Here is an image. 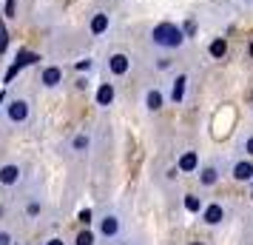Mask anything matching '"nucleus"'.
I'll use <instances>...</instances> for the list:
<instances>
[{"label": "nucleus", "instance_id": "f257e3e1", "mask_svg": "<svg viewBox=\"0 0 253 245\" xmlns=\"http://www.w3.org/2000/svg\"><path fill=\"white\" fill-rule=\"evenodd\" d=\"M35 120V103L29 94H12L0 105V126L6 131H20Z\"/></svg>", "mask_w": 253, "mask_h": 245}, {"label": "nucleus", "instance_id": "f03ea898", "mask_svg": "<svg viewBox=\"0 0 253 245\" xmlns=\"http://www.w3.org/2000/svg\"><path fill=\"white\" fill-rule=\"evenodd\" d=\"M97 234H100V240L105 243H117V240H123V231H126V217H123V211L114 208V205H105L103 211H97Z\"/></svg>", "mask_w": 253, "mask_h": 245}, {"label": "nucleus", "instance_id": "7ed1b4c3", "mask_svg": "<svg viewBox=\"0 0 253 245\" xmlns=\"http://www.w3.org/2000/svg\"><path fill=\"white\" fill-rule=\"evenodd\" d=\"M185 40H188L185 29H179V26L171 23V20H162V23H157L154 29H151V43H154L157 49H165V51L182 49Z\"/></svg>", "mask_w": 253, "mask_h": 245}, {"label": "nucleus", "instance_id": "20e7f679", "mask_svg": "<svg viewBox=\"0 0 253 245\" xmlns=\"http://www.w3.org/2000/svg\"><path fill=\"white\" fill-rule=\"evenodd\" d=\"M228 168H230V157H213V160H208L205 165H199V186L213 188L222 177L228 174Z\"/></svg>", "mask_w": 253, "mask_h": 245}, {"label": "nucleus", "instance_id": "39448f33", "mask_svg": "<svg viewBox=\"0 0 253 245\" xmlns=\"http://www.w3.org/2000/svg\"><path fill=\"white\" fill-rule=\"evenodd\" d=\"M23 165L20 163H3L0 165V188L3 191H14V188H20L23 186Z\"/></svg>", "mask_w": 253, "mask_h": 245}, {"label": "nucleus", "instance_id": "423d86ee", "mask_svg": "<svg viewBox=\"0 0 253 245\" xmlns=\"http://www.w3.org/2000/svg\"><path fill=\"white\" fill-rule=\"evenodd\" d=\"M228 174L233 183H253V157H233L230 160V168Z\"/></svg>", "mask_w": 253, "mask_h": 245}, {"label": "nucleus", "instance_id": "0eeeda50", "mask_svg": "<svg viewBox=\"0 0 253 245\" xmlns=\"http://www.w3.org/2000/svg\"><path fill=\"white\" fill-rule=\"evenodd\" d=\"M105 71L111 77H126L128 71H131V57H128L126 51H111L105 57Z\"/></svg>", "mask_w": 253, "mask_h": 245}, {"label": "nucleus", "instance_id": "6e6552de", "mask_svg": "<svg viewBox=\"0 0 253 245\" xmlns=\"http://www.w3.org/2000/svg\"><path fill=\"white\" fill-rule=\"evenodd\" d=\"M63 66H54V63H48V66H43L40 69V74H37V80H40V86L43 89H48V92H54V89H60L63 86Z\"/></svg>", "mask_w": 253, "mask_h": 245}, {"label": "nucleus", "instance_id": "1a4fd4ad", "mask_svg": "<svg viewBox=\"0 0 253 245\" xmlns=\"http://www.w3.org/2000/svg\"><path fill=\"white\" fill-rule=\"evenodd\" d=\"M199 217H202V225H208V228H216V225H222V222H225V205H222V202H208Z\"/></svg>", "mask_w": 253, "mask_h": 245}, {"label": "nucleus", "instance_id": "9d476101", "mask_svg": "<svg viewBox=\"0 0 253 245\" xmlns=\"http://www.w3.org/2000/svg\"><path fill=\"white\" fill-rule=\"evenodd\" d=\"M108 29H111V14L105 12V9H97L88 17V32H91V37H103Z\"/></svg>", "mask_w": 253, "mask_h": 245}, {"label": "nucleus", "instance_id": "9b49d317", "mask_svg": "<svg viewBox=\"0 0 253 245\" xmlns=\"http://www.w3.org/2000/svg\"><path fill=\"white\" fill-rule=\"evenodd\" d=\"M188 86H191V77H188L185 71L173 77V80H171V94H168V97H171V103L182 105L185 100H188Z\"/></svg>", "mask_w": 253, "mask_h": 245}, {"label": "nucleus", "instance_id": "f8f14e48", "mask_svg": "<svg viewBox=\"0 0 253 245\" xmlns=\"http://www.w3.org/2000/svg\"><path fill=\"white\" fill-rule=\"evenodd\" d=\"M142 105H145V111H148V114H157V111H162V105H165V92H162L160 86H151V89H145Z\"/></svg>", "mask_w": 253, "mask_h": 245}, {"label": "nucleus", "instance_id": "ddd939ff", "mask_svg": "<svg viewBox=\"0 0 253 245\" xmlns=\"http://www.w3.org/2000/svg\"><path fill=\"white\" fill-rule=\"evenodd\" d=\"M43 211H46V202H43V197H40V194H29V197H26L23 217L29 222H37L40 217H43Z\"/></svg>", "mask_w": 253, "mask_h": 245}, {"label": "nucleus", "instance_id": "4468645a", "mask_svg": "<svg viewBox=\"0 0 253 245\" xmlns=\"http://www.w3.org/2000/svg\"><path fill=\"white\" fill-rule=\"evenodd\" d=\"M94 100H97V105L100 108H111L117 100V89H114V83H108L103 80L100 86H97V94H94Z\"/></svg>", "mask_w": 253, "mask_h": 245}, {"label": "nucleus", "instance_id": "2eb2a0df", "mask_svg": "<svg viewBox=\"0 0 253 245\" xmlns=\"http://www.w3.org/2000/svg\"><path fill=\"white\" fill-rule=\"evenodd\" d=\"M69 151L74 154V157H85V154L91 151V134H88V131H77L69 143Z\"/></svg>", "mask_w": 253, "mask_h": 245}, {"label": "nucleus", "instance_id": "dca6fc26", "mask_svg": "<svg viewBox=\"0 0 253 245\" xmlns=\"http://www.w3.org/2000/svg\"><path fill=\"white\" fill-rule=\"evenodd\" d=\"M176 168H179V174H194V171H199V154L194 148L182 151L179 160H176Z\"/></svg>", "mask_w": 253, "mask_h": 245}, {"label": "nucleus", "instance_id": "f3484780", "mask_svg": "<svg viewBox=\"0 0 253 245\" xmlns=\"http://www.w3.org/2000/svg\"><path fill=\"white\" fill-rule=\"evenodd\" d=\"M236 151L245 154V157H253V129H245L236 140Z\"/></svg>", "mask_w": 253, "mask_h": 245}, {"label": "nucleus", "instance_id": "a211bd4d", "mask_svg": "<svg viewBox=\"0 0 253 245\" xmlns=\"http://www.w3.org/2000/svg\"><path fill=\"white\" fill-rule=\"evenodd\" d=\"M208 54H211V60L225 57V54H228V37H213L211 46H208Z\"/></svg>", "mask_w": 253, "mask_h": 245}, {"label": "nucleus", "instance_id": "6ab92c4d", "mask_svg": "<svg viewBox=\"0 0 253 245\" xmlns=\"http://www.w3.org/2000/svg\"><path fill=\"white\" fill-rule=\"evenodd\" d=\"M97 237H100V234L91 231V228L85 225V228H83L77 237H74V245H97Z\"/></svg>", "mask_w": 253, "mask_h": 245}, {"label": "nucleus", "instance_id": "aec40b11", "mask_svg": "<svg viewBox=\"0 0 253 245\" xmlns=\"http://www.w3.org/2000/svg\"><path fill=\"white\" fill-rule=\"evenodd\" d=\"M182 205H185V211H188V214H202V208H205V205H202V199L196 197V194H185Z\"/></svg>", "mask_w": 253, "mask_h": 245}, {"label": "nucleus", "instance_id": "412c9836", "mask_svg": "<svg viewBox=\"0 0 253 245\" xmlns=\"http://www.w3.org/2000/svg\"><path fill=\"white\" fill-rule=\"evenodd\" d=\"M17 243V237H14L12 228H6V225H0V245H14Z\"/></svg>", "mask_w": 253, "mask_h": 245}, {"label": "nucleus", "instance_id": "4be33fe9", "mask_svg": "<svg viewBox=\"0 0 253 245\" xmlns=\"http://www.w3.org/2000/svg\"><path fill=\"white\" fill-rule=\"evenodd\" d=\"M6 49H9V29H6L3 17H0V54H6Z\"/></svg>", "mask_w": 253, "mask_h": 245}, {"label": "nucleus", "instance_id": "5701e85b", "mask_svg": "<svg viewBox=\"0 0 253 245\" xmlns=\"http://www.w3.org/2000/svg\"><path fill=\"white\" fill-rule=\"evenodd\" d=\"M6 20H14L17 17V0H6V12H3Z\"/></svg>", "mask_w": 253, "mask_h": 245}, {"label": "nucleus", "instance_id": "b1692460", "mask_svg": "<svg viewBox=\"0 0 253 245\" xmlns=\"http://www.w3.org/2000/svg\"><path fill=\"white\" fill-rule=\"evenodd\" d=\"M154 66H157V71H168L173 66V57H157V63H154Z\"/></svg>", "mask_w": 253, "mask_h": 245}, {"label": "nucleus", "instance_id": "393cba45", "mask_svg": "<svg viewBox=\"0 0 253 245\" xmlns=\"http://www.w3.org/2000/svg\"><path fill=\"white\" fill-rule=\"evenodd\" d=\"M94 217H97V214H94L91 208H83V211H80V222H83V225H91Z\"/></svg>", "mask_w": 253, "mask_h": 245}, {"label": "nucleus", "instance_id": "a878e982", "mask_svg": "<svg viewBox=\"0 0 253 245\" xmlns=\"http://www.w3.org/2000/svg\"><path fill=\"white\" fill-rule=\"evenodd\" d=\"M43 245H69V243H66L63 237H48V240H46Z\"/></svg>", "mask_w": 253, "mask_h": 245}, {"label": "nucleus", "instance_id": "bb28decb", "mask_svg": "<svg viewBox=\"0 0 253 245\" xmlns=\"http://www.w3.org/2000/svg\"><path fill=\"white\" fill-rule=\"evenodd\" d=\"M88 69H94L91 60H80V63H77V71H88Z\"/></svg>", "mask_w": 253, "mask_h": 245}, {"label": "nucleus", "instance_id": "cd10ccee", "mask_svg": "<svg viewBox=\"0 0 253 245\" xmlns=\"http://www.w3.org/2000/svg\"><path fill=\"white\" fill-rule=\"evenodd\" d=\"M114 245H145V243H137V240H117Z\"/></svg>", "mask_w": 253, "mask_h": 245}, {"label": "nucleus", "instance_id": "c85d7f7f", "mask_svg": "<svg viewBox=\"0 0 253 245\" xmlns=\"http://www.w3.org/2000/svg\"><path fill=\"white\" fill-rule=\"evenodd\" d=\"M77 89H80V92L83 89H88V80H85V77H77Z\"/></svg>", "mask_w": 253, "mask_h": 245}, {"label": "nucleus", "instance_id": "c756f323", "mask_svg": "<svg viewBox=\"0 0 253 245\" xmlns=\"http://www.w3.org/2000/svg\"><path fill=\"white\" fill-rule=\"evenodd\" d=\"M248 57L253 60V40H251V43H248Z\"/></svg>", "mask_w": 253, "mask_h": 245}, {"label": "nucleus", "instance_id": "7c9ffc66", "mask_svg": "<svg viewBox=\"0 0 253 245\" xmlns=\"http://www.w3.org/2000/svg\"><path fill=\"white\" fill-rule=\"evenodd\" d=\"M191 245H211V243H202V240H194Z\"/></svg>", "mask_w": 253, "mask_h": 245}, {"label": "nucleus", "instance_id": "2f4dec72", "mask_svg": "<svg viewBox=\"0 0 253 245\" xmlns=\"http://www.w3.org/2000/svg\"><path fill=\"white\" fill-rule=\"evenodd\" d=\"M0 103H3V94H0Z\"/></svg>", "mask_w": 253, "mask_h": 245}, {"label": "nucleus", "instance_id": "473e14b6", "mask_svg": "<svg viewBox=\"0 0 253 245\" xmlns=\"http://www.w3.org/2000/svg\"><path fill=\"white\" fill-rule=\"evenodd\" d=\"M14 245H23V243H14Z\"/></svg>", "mask_w": 253, "mask_h": 245}, {"label": "nucleus", "instance_id": "72a5a7b5", "mask_svg": "<svg viewBox=\"0 0 253 245\" xmlns=\"http://www.w3.org/2000/svg\"><path fill=\"white\" fill-rule=\"evenodd\" d=\"M251 197H253V191H251Z\"/></svg>", "mask_w": 253, "mask_h": 245}]
</instances>
